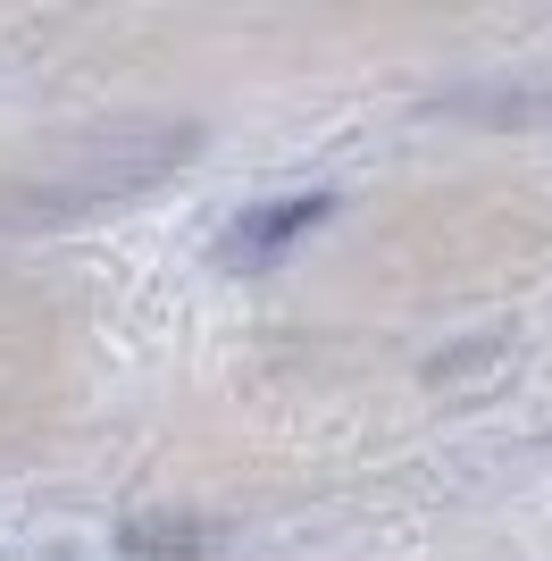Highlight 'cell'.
Here are the masks:
<instances>
[{"instance_id":"6da1fadb","label":"cell","mask_w":552,"mask_h":561,"mask_svg":"<svg viewBox=\"0 0 552 561\" xmlns=\"http://www.w3.org/2000/svg\"><path fill=\"white\" fill-rule=\"evenodd\" d=\"M335 218V193H285V202H260V210H243L227 234H218V260L227 268H276V260L294 252L310 227H326Z\"/></svg>"}]
</instances>
